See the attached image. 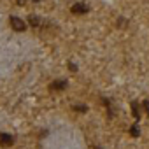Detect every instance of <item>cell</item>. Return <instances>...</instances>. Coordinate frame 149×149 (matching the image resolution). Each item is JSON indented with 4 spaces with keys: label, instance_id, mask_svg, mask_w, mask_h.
<instances>
[{
    "label": "cell",
    "instance_id": "cell-1",
    "mask_svg": "<svg viewBox=\"0 0 149 149\" xmlns=\"http://www.w3.org/2000/svg\"><path fill=\"white\" fill-rule=\"evenodd\" d=\"M9 25H11V28L16 30V32L26 30V23H25L21 18H18V16H11V18H9Z\"/></svg>",
    "mask_w": 149,
    "mask_h": 149
},
{
    "label": "cell",
    "instance_id": "cell-2",
    "mask_svg": "<svg viewBox=\"0 0 149 149\" xmlns=\"http://www.w3.org/2000/svg\"><path fill=\"white\" fill-rule=\"evenodd\" d=\"M88 11H90V6L84 4V2H77V4H74L70 7V13L72 14H86Z\"/></svg>",
    "mask_w": 149,
    "mask_h": 149
},
{
    "label": "cell",
    "instance_id": "cell-3",
    "mask_svg": "<svg viewBox=\"0 0 149 149\" xmlns=\"http://www.w3.org/2000/svg\"><path fill=\"white\" fill-rule=\"evenodd\" d=\"M14 144V137L9 133H0V146L2 147H11Z\"/></svg>",
    "mask_w": 149,
    "mask_h": 149
},
{
    "label": "cell",
    "instance_id": "cell-4",
    "mask_svg": "<svg viewBox=\"0 0 149 149\" xmlns=\"http://www.w3.org/2000/svg\"><path fill=\"white\" fill-rule=\"evenodd\" d=\"M67 81H61V79H58V81H53L51 83V86H49V90L51 91H61V90H65L67 88Z\"/></svg>",
    "mask_w": 149,
    "mask_h": 149
},
{
    "label": "cell",
    "instance_id": "cell-5",
    "mask_svg": "<svg viewBox=\"0 0 149 149\" xmlns=\"http://www.w3.org/2000/svg\"><path fill=\"white\" fill-rule=\"evenodd\" d=\"M130 107H132V116H133L135 119H139V118H140V107H139V104H137V102H132Z\"/></svg>",
    "mask_w": 149,
    "mask_h": 149
},
{
    "label": "cell",
    "instance_id": "cell-6",
    "mask_svg": "<svg viewBox=\"0 0 149 149\" xmlns=\"http://www.w3.org/2000/svg\"><path fill=\"white\" fill-rule=\"evenodd\" d=\"M28 23H30L32 26H39V25H40V19H39L35 14H30V18H28Z\"/></svg>",
    "mask_w": 149,
    "mask_h": 149
},
{
    "label": "cell",
    "instance_id": "cell-7",
    "mask_svg": "<svg viewBox=\"0 0 149 149\" xmlns=\"http://www.w3.org/2000/svg\"><path fill=\"white\" fill-rule=\"evenodd\" d=\"M130 135H132V137H139V135H140V130H139L137 125H133V126L130 128Z\"/></svg>",
    "mask_w": 149,
    "mask_h": 149
},
{
    "label": "cell",
    "instance_id": "cell-8",
    "mask_svg": "<svg viewBox=\"0 0 149 149\" xmlns=\"http://www.w3.org/2000/svg\"><path fill=\"white\" fill-rule=\"evenodd\" d=\"M72 109H74V111H83V112H86V111H88V107H86V105H74Z\"/></svg>",
    "mask_w": 149,
    "mask_h": 149
},
{
    "label": "cell",
    "instance_id": "cell-9",
    "mask_svg": "<svg viewBox=\"0 0 149 149\" xmlns=\"http://www.w3.org/2000/svg\"><path fill=\"white\" fill-rule=\"evenodd\" d=\"M142 107L146 109V112H147V116H149V100H144V102H142Z\"/></svg>",
    "mask_w": 149,
    "mask_h": 149
},
{
    "label": "cell",
    "instance_id": "cell-10",
    "mask_svg": "<svg viewBox=\"0 0 149 149\" xmlns=\"http://www.w3.org/2000/svg\"><path fill=\"white\" fill-rule=\"evenodd\" d=\"M68 67H70L72 72H77V65H76V63H68Z\"/></svg>",
    "mask_w": 149,
    "mask_h": 149
},
{
    "label": "cell",
    "instance_id": "cell-11",
    "mask_svg": "<svg viewBox=\"0 0 149 149\" xmlns=\"http://www.w3.org/2000/svg\"><path fill=\"white\" fill-rule=\"evenodd\" d=\"M16 2H18V6H23V4L26 2V0H16Z\"/></svg>",
    "mask_w": 149,
    "mask_h": 149
}]
</instances>
